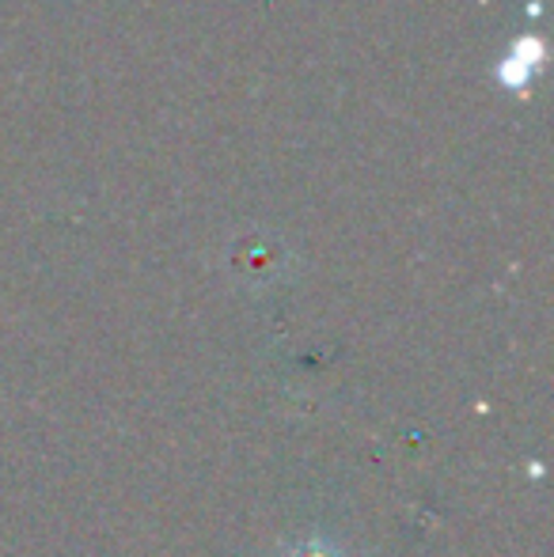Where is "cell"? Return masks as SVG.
<instances>
[{
	"mask_svg": "<svg viewBox=\"0 0 554 557\" xmlns=\"http://www.w3.org/2000/svg\"><path fill=\"white\" fill-rule=\"evenodd\" d=\"M300 557H331V554H316V550H308V554H300Z\"/></svg>",
	"mask_w": 554,
	"mask_h": 557,
	"instance_id": "1",
	"label": "cell"
}]
</instances>
